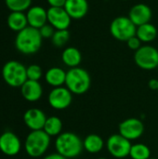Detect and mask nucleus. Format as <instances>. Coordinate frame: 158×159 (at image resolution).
Returning <instances> with one entry per match:
<instances>
[{
	"instance_id": "obj_1",
	"label": "nucleus",
	"mask_w": 158,
	"mask_h": 159,
	"mask_svg": "<svg viewBox=\"0 0 158 159\" xmlns=\"http://www.w3.org/2000/svg\"><path fill=\"white\" fill-rule=\"evenodd\" d=\"M43 38L38 29L27 26L17 33L15 37L16 49L24 55H33L39 51L42 47Z\"/></svg>"
},
{
	"instance_id": "obj_2",
	"label": "nucleus",
	"mask_w": 158,
	"mask_h": 159,
	"mask_svg": "<svg viewBox=\"0 0 158 159\" xmlns=\"http://www.w3.org/2000/svg\"><path fill=\"white\" fill-rule=\"evenodd\" d=\"M56 153L67 159L74 158L84 150L83 141L74 132H61L55 140Z\"/></svg>"
},
{
	"instance_id": "obj_3",
	"label": "nucleus",
	"mask_w": 158,
	"mask_h": 159,
	"mask_svg": "<svg viewBox=\"0 0 158 159\" xmlns=\"http://www.w3.org/2000/svg\"><path fill=\"white\" fill-rule=\"evenodd\" d=\"M91 86V77L87 70L81 67L70 68L66 73L65 87L73 95H83Z\"/></svg>"
},
{
	"instance_id": "obj_4",
	"label": "nucleus",
	"mask_w": 158,
	"mask_h": 159,
	"mask_svg": "<svg viewBox=\"0 0 158 159\" xmlns=\"http://www.w3.org/2000/svg\"><path fill=\"white\" fill-rule=\"evenodd\" d=\"M50 138L43 129L32 130L24 142L26 154L32 158H38L46 154L49 145Z\"/></svg>"
},
{
	"instance_id": "obj_5",
	"label": "nucleus",
	"mask_w": 158,
	"mask_h": 159,
	"mask_svg": "<svg viewBox=\"0 0 158 159\" xmlns=\"http://www.w3.org/2000/svg\"><path fill=\"white\" fill-rule=\"evenodd\" d=\"M27 67L18 61H8L2 68L4 81L12 88H20L27 80Z\"/></svg>"
},
{
	"instance_id": "obj_6",
	"label": "nucleus",
	"mask_w": 158,
	"mask_h": 159,
	"mask_svg": "<svg viewBox=\"0 0 158 159\" xmlns=\"http://www.w3.org/2000/svg\"><path fill=\"white\" fill-rule=\"evenodd\" d=\"M110 34L116 40L127 42L129 38L136 35L137 26L129 17L119 16L114 19L110 24Z\"/></svg>"
},
{
	"instance_id": "obj_7",
	"label": "nucleus",
	"mask_w": 158,
	"mask_h": 159,
	"mask_svg": "<svg viewBox=\"0 0 158 159\" xmlns=\"http://www.w3.org/2000/svg\"><path fill=\"white\" fill-rule=\"evenodd\" d=\"M134 61L142 70H154L158 67V50L153 46L142 45L135 51Z\"/></svg>"
},
{
	"instance_id": "obj_8",
	"label": "nucleus",
	"mask_w": 158,
	"mask_h": 159,
	"mask_svg": "<svg viewBox=\"0 0 158 159\" xmlns=\"http://www.w3.org/2000/svg\"><path fill=\"white\" fill-rule=\"evenodd\" d=\"M131 145V142L119 133L111 135L106 141L107 151L115 159H124L129 157Z\"/></svg>"
},
{
	"instance_id": "obj_9",
	"label": "nucleus",
	"mask_w": 158,
	"mask_h": 159,
	"mask_svg": "<svg viewBox=\"0 0 158 159\" xmlns=\"http://www.w3.org/2000/svg\"><path fill=\"white\" fill-rule=\"evenodd\" d=\"M73 101V93L66 87L53 88L47 96V102L51 108L61 111L70 107Z\"/></svg>"
},
{
	"instance_id": "obj_10",
	"label": "nucleus",
	"mask_w": 158,
	"mask_h": 159,
	"mask_svg": "<svg viewBox=\"0 0 158 159\" xmlns=\"http://www.w3.org/2000/svg\"><path fill=\"white\" fill-rule=\"evenodd\" d=\"M119 134L129 141H135L140 139L144 132L143 122L135 117L127 118L119 124Z\"/></svg>"
},
{
	"instance_id": "obj_11",
	"label": "nucleus",
	"mask_w": 158,
	"mask_h": 159,
	"mask_svg": "<svg viewBox=\"0 0 158 159\" xmlns=\"http://www.w3.org/2000/svg\"><path fill=\"white\" fill-rule=\"evenodd\" d=\"M72 22V18L64 7H52L47 9V23L55 30H68Z\"/></svg>"
},
{
	"instance_id": "obj_12",
	"label": "nucleus",
	"mask_w": 158,
	"mask_h": 159,
	"mask_svg": "<svg viewBox=\"0 0 158 159\" xmlns=\"http://www.w3.org/2000/svg\"><path fill=\"white\" fill-rule=\"evenodd\" d=\"M20 138L12 131H5L0 135V151L7 157H15L21 150Z\"/></svg>"
},
{
	"instance_id": "obj_13",
	"label": "nucleus",
	"mask_w": 158,
	"mask_h": 159,
	"mask_svg": "<svg viewBox=\"0 0 158 159\" xmlns=\"http://www.w3.org/2000/svg\"><path fill=\"white\" fill-rule=\"evenodd\" d=\"M152 9L151 7L143 3H139L134 5L129 12V18L130 20L138 27L140 25L148 23L152 20Z\"/></svg>"
},
{
	"instance_id": "obj_14",
	"label": "nucleus",
	"mask_w": 158,
	"mask_h": 159,
	"mask_svg": "<svg viewBox=\"0 0 158 159\" xmlns=\"http://www.w3.org/2000/svg\"><path fill=\"white\" fill-rule=\"evenodd\" d=\"M47 118L46 114L38 108L28 109L23 115V122L31 131L43 129Z\"/></svg>"
},
{
	"instance_id": "obj_15",
	"label": "nucleus",
	"mask_w": 158,
	"mask_h": 159,
	"mask_svg": "<svg viewBox=\"0 0 158 159\" xmlns=\"http://www.w3.org/2000/svg\"><path fill=\"white\" fill-rule=\"evenodd\" d=\"M28 25L35 29H40L47 23V9L41 6H32L26 11Z\"/></svg>"
},
{
	"instance_id": "obj_16",
	"label": "nucleus",
	"mask_w": 158,
	"mask_h": 159,
	"mask_svg": "<svg viewBox=\"0 0 158 159\" xmlns=\"http://www.w3.org/2000/svg\"><path fill=\"white\" fill-rule=\"evenodd\" d=\"M20 92L22 97L27 102H35L41 99L43 95V88L39 81L27 79L25 83L20 87Z\"/></svg>"
},
{
	"instance_id": "obj_17",
	"label": "nucleus",
	"mask_w": 158,
	"mask_h": 159,
	"mask_svg": "<svg viewBox=\"0 0 158 159\" xmlns=\"http://www.w3.org/2000/svg\"><path fill=\"white\" fill-rule=\"evenodd\" d=\"M64 9L72 18V20L83 19L88 12V0H66Z\"/></svg>"
},
{
	"instance_id": "obj_18",
	"label": "nucleus",
	"mask_w": 158,
	"mask_h": 159,
	"mask_svg": "<svg viewBox=\"0 0 158 159\" xmlns=\"http://www.w3.org/2000/svg\"><path fill=\"white\" fill-rule=\"evenodd\" d=\"M66 73L61 67H51L45 74L46 82L52 88L62 87L65 85Z\"/></svg>"
},
{
	"instance_id": "obj_19",
	"label": "nucleus",
	"mask_w": 158,
	"mask_h": 159,
	"mask_svg": "<svg viewBox=\"0 0 158 159\" xmlns=\"http://www.w3.org/2000/svg\"><path fill=\"white\" fill-rule=\"evenodd\" d=\"M7 23L8 28L16 33H19L27 26H29L26 13L19 11H10L7 19Z\"/></svg>"
},
{
	"instance_id": "obj_20",
	"label": "nucleus",
	"mask_w": 158,
	"mask_h": 159,
	"mask_svg": "<svg viewBox=\"0 0 158 159\" xmlns=\"http://www.w3.org/2000/svg\"><path fill=\"white\" fill-rule=\"evenodd\" d=\"M61 61L69 68L78 67L82 61V54L78 48L68 47L61 53Z\"/></svg>"
},
{
	"instance_id": "obj_21",
	"label": "nucleus",
	"mask_w": 158,
	"mask_h": 159,
	"mask_svg": "<svg viewBox=\"0 0 158 159\" xmlns=\"http://www.w3.org/2000/svg\"><path fill=\"white\" fill-rule=\"evenodd\" d=\"M83 147L86 152L95 155L103 149L104 141L98 134H88L83 140Z\"/></svg>"
},
{
	"instance_id": "obj_22",
	"label": "nucleus",
	"mask_w": 158,
	"mask_h": 159,
	"mask_svg": "<svg viewBox=\"0 0 158 159\" xmlns=\"http://www.w3.org/2000/svg\"><path fill=\"white\" fill-rule=\"evenodd\" d=\"M157 28L151 22L140 25L137 27L136 36L142 43H151L157 37Z\"/></svg>"
},
{
	"instance_id": "obj_23",
	"label": "nucleus",
	"mask_w": 158,
	"mask_h": 159,
	"mask_svg": "<svg viewBox=\"0 0 158 159\" xmlns=\"http://www.w3.org/2000/svg\"><path fill=\"white\" fill-rule=\"evenodd\" d=\"M43 130L49 137H57L62 132V121L58 116H49L47 118Z\"/></svg>"
},
{
	"instance_id": "obj_24",
	"label": "nucleus",
	"mask_w": 158,
	"mask_h": 159,
	"mask_svg": "<svg viewBox=\"0 0 158 159\" xmlns=\"http://www.w3.org/2000/svg\"><path fill=\"white\" fill-rule=\"evenodd\" d=\"M129 157L131 159H149L151 157V150L144 143H135L131 145Z\"/></svg>"
},
{
	"instance_id": "obj_25",
	"label": "nucleus",
	"mask_w": 158,
	"mask_h": 159,
	"mask_svg": "<svg viewBox=\"0 0 158 159\" xmlns=\"http://www.w3.org/2000/svg\"><path fill=\"white\" fill-rule=\"evenodd\" d=\"M5 4L10 11L25 12L32 7V0H5Z\"/></svg>"
},
{
	"instance_id": "obj_26",
	"label": "nucleus",
	"mask_w": 158,
	"mask_h": 159,
	"mask_svg": "<svg viewBox=\"0 0 158 159\" xmlns=\"http://www.w3.org/2000/svg\"><path fill=\"white\" fill-rule=\"evenodd\" d=\"M70 39V32L68 30H56L52 38V44L57 48H61L66 45Z\"/></svg>"
},
{
	"instance_id": "obj_27",
	"label": "nucleus",
	"mask_w": 158,
	"mask_h": 159,
	"mask_svg": "<svg viewBox=\"0 0 158 159\" xmlns=\"http://www.w3.org/2000/svg\"><path fill=\"white\" fill-rule=\"evenodd\" d=\"M26 73H27V79L29 80L39 81L43 76V70L37 64L29 65L26 69Z\"/></svg>"
},
{
	"instance_id": "obj_28",
	"label": "nucleus",
	"mask_w": 158,
	"mask_h": 159,
	"mask_svg": "<svg viewBox=\"0 0 158 159\" xmlns=\"http://www.w3.org/2000/svg\"><path fill=\"white\" fill-rule=\"evenodd\" d=\"M38 30H39L40 34H41V36H42L43 39H49V38L51 39L52 36H53V34H54V33H55V31H56L54 29V27L51 26L49 23L45 24L44 26H42Z\"/></svg>"
},
{
	"instance_id": "obj_29",
	"label": "nucleus",
	"mask_w": 158,
	"mask_h": 159,
	"mask_svg": "<svg viewBox=\"0 0 158 159\" xmlns=\"http://www.w3.org/2000/svg\"><path fill=\"white\" fill-rule=\"evenodd\" d=\"M142 41L138 38V36H132L131 38H129L127 41V45L129 47V49L133 50V51H137L142 45Z\"/></svg>"
},
{
	"instance_id": "obj_30",
	"label": "nucleus",
	"mask_w": 158,
	"mask_h": 159,
	"mask_svg": "<svg viewBox=\"0 0 158 159\" xmlns=\"http://www.w3.org/2000/svg\"><path fill=\"white\" fill-rule=\"evenodd\" d=\"M47 4L52 7H63L66 0H47Z\"/></svg>"
},
{
	"instance_id": "obj_31",
	"label": "nucleus",
	"mask_w": 158,
	"mask_h": 159,
	"mask_svg": "<svg viewBox=\"0 0 158 159\" xmlns=\"http://www.w3.org/2000/svg\"><path fill=\"white\" fill-rule=\"evenodd\" d=\"M148 87L152 90H157L158 89V79L156 78H152L148 82Z\"/></svg>"
},
{
	"instance_id": "obj_32",
	"label": "nucleus",
	"mask_w": 158,
	"mask_h": 159,
	"mask_svg": "<svg viewBox=\"0 0 158 159\" xmlns=\"http://www.w3.org/2000/svg\"><path fill=\"white\" fill-rule=\"evenodd\" d=\"M43 159H67V158L63 157L62 156L59 155L58 153H54V154L47 155V157H45Z\"/></svg>"
},
{
	"instance_id": "obj_33",
	"label": "nucleus",
	"mask_w": 158,
	"mask_h": 159,
	"mask_svg": "<svg viewBox=\"0 0 158 159\" xmlns=\"http://www.w3.org/2000/svg\"><path fill=\"white\" fill-rule=\"evenodd\" d=\"M97 159H107V158H105V157H99V158H97Z\"/></svg>"
},
{
	"instance_id": "obj_34",
	"label": "nucleus",
	"mask_w": 158,
	"mask_h": 159,
	"mask_svg": "<svg viewBox=\"0 0 158 159\" xmlns=\"http://www.w3.org/2000/svg\"><path fill=\"white\" fill-rule=\"evenodd\" d=\"M149 159H157V158H155V157H150Z\"/></svg>"
},
{
	"instance_id": "obj_35",
	"label": "nucleus",
	"mask_w": 158,
	"mask_h": 159,
	"mask_svg": "<svg viewBox=\"0 0 158 159\" xmlns=\"http://www.w3.org/2000/svg\"><path fill=\"white\" fill-rule=\"evenodd\" d=\"M122 1H129V0H122Z\"/></svg>"
},
{
	"instance_id": "obj_36",
	"label": "nucleus",
	"mask_w": 158,
	"mask_h": 159,
	"mask_svg": "<svg viewBox=\"0 0 158 159\" xmlns=\"http://www.w3.org/2000/svg\"><path fill=\"white\" fill-rule=\"evenodd\" d=\"M157 90H158V89H157Z\"/></svg>"
}]
</instances>
